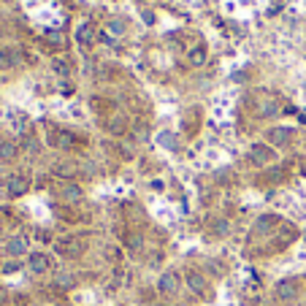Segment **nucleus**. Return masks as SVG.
Returning a JSON list of instances; mask_svg holds the SVG:
<instances>
[{"mask_svg": "<svg viewBox=\"0 0 306 306\" xmlns=\"http://www.w3.org/2000/svg\"><path fill=\"white\" fill-rule=\"evenodd\" d=\"M54 249H57V255L65 257V260H76V257L84 255L87 241H84L82 236H65V239H60L57 244H54Z\"/></svg>", "mask_w": 306, "mask_h": 306, "instance_id": "obj_1", "label": "nucleus"}, {"mask_svg": "<svg viewBox=\"0 0 306 306\" xmlns=\"http://www.w3.org/2000/svg\"><path fill=\"white\" fill-rule=\"evenodd\" d=\"M274 158H277V152H274L269 144H252V149H249V160H252L255 166H269Z\"/></svg>", "mask_w": 306, "mask_h": 306, "instance_id": "obj_2", "label": "nucleus"}, {"mask_svg": "<svg viewBox=\"0 0 306 306\" xmlns=\"http://www.w3.org/2000/svg\"><path fill=\"white\" fill-rule=\"evenodd\" d=\"M274 295H277L279 301H293L298 295V279H279L277 287H274Z\"/></svg>", "mask_w": 306, "mask_h": 306, "instance_id": "obj_3", "label": "nucleus"}, {"mask_svg": "<svg viewBox=\"0 0 306 306\" xmlns=\"http://www.w3.org/2000/svg\"><path fill=\"white\" fill-rule=\"evenodd\" d=\"M179 285H182V279H179V274L176 271H166L160 277V282H158V290L163 295H174L176 290H179Z\"/></svg>", "mask_w": 306, "mask_h": 306, "instance_id": "obj_4", "label": "nucleus"}, {"mask_svg": "<svg viewBox=\"0 0 306 306\" xmlns=\"http://www.w3.org/2000/svg\"><path fill=\"white\" fill-rule=\"evenodd\" d=\"M30 190V176L27 174H17L9 179V195L11 198H19V195H25Z\"/></svg>", "mask_w": 306, "mask_h": 306, "instance_id": "obj_5", "label": "nucleus"}, {"mask_svg": "<svg viewBox=\"0 0 306 306\" xmlns=\"http://www.w3.org/2000/svg\"><path fill=\"white\" fill-rule=\"evenodd\" d=\"M27 265H30V271H33V274H46L52 269V260H49V255H44V252H30Z\"/></svg>", "mask_w": 306, "mask_h": 306, "instance_id": "obj_6", "label": "nucleus"}, {"mask_svg": "<svg viewBox=\"0 0 306 306\" xmlns=\"http://www.w3.org/2000/svg\"><path fill=\"white\" fill-rule=\"evenodd\" d=\"M293 141V128H271L269 130V144L271 146H287Z\"/></svg>", "mask_w": 306, "mask_h": 306, "instance_id": "obj_7", "label": "nucleus"}, {"mask_svg": "<svg viewBox=\"0 0 306 306\" xmlns=\"http://www.w3.org/2000/svg\"><path fill=\"white\" fill-rule=\"evenodd\" d=\"M125 33H128V19H125V17L106 19V35L108 38H122Z\"/></svg>", "mask_w": 306, "mask_h": 306, "instance_id": "obj_8", "label": "nucleus"}, {"mask_svg": "<svg viewBox=\"0 0 306 306\" xmlns=\"http://www.w3.org/2000/svg\"><path fill=\"white\" fill-rule=\"evenodd\" d=\"M106 130L111 133V136H125V133L130 130V122H128V117H120V114L108 117V122H106Z\"/></svg>", "mask_w": 306, "mask_h": 306, "instance_id": "obj_9", "label": "nucleus"}, {"mask_svg": "<svg viewBox=\"0 0 306 306\" xmlns=\"http://www.w3.org/2000/svg\"><path fill=\"white\" fill-rule=\"evenodd\" d=\"M277 225H279V217H277V214H265V217H260V219H257V222H255V231H252V236H257V233H260V236H263V233L274 231V227H277Z\"/></svg>", "mask_w": 306, "mask_h": 306, "instance_id": "obj_10", "label": "nucleus"}, {"mask_svg": "<svg viewBox=\"0 0 306 306\" xmlns=\"http://www.w3.org/2000/svg\"><path fill=\"white\" fill-rule=\"evenodd\" d=\"M187 285H190V290H193V293H201V295L209 290V285H206V277H203L201 271H190V274H187Z\"/></svg>", "mask_w": 306, "mask_h": 306, "instance_id": "obj_11", "label": "nucleus"}, {"mask_svg": "<svg viewBox=\"0 0 306 306\" xmlns=\"http://www.w3.org/2000/svg\"><path fill=\"white\" fill-rule=\"evenodd\" d=\"M60 195H62V201L65 203H76V201H82V187L79 184H73V182H65L62 184V190H60Z\"/></svg>", "mask_w": 306, "mask_h": 306, "instance_id": "obj_12", "label": "nucleus"}, {"mask_svg": "<svg viewBox=\"0 0 306 306\" xmlns=\"http://www.w3.org/2000/svg\"><path fill=\"white\" fill-rule=\"evenodd\" d=\"M22 62L19 49H0V68H14Z\"/></svg>", "mask_w": 306, "mask_h": 306, "instance_id": "obj_13", "label": "nucleus"}, {"mask_svg": "<svg viewBox=\"0 0 306 306\" xmlns=\"http://www.w3.org/2000/svg\"><path fill=\"white\" fill-rule=\"evenodd\" d=\"M6 252L14 255V257H19V255H25L27 252V239H22V236H14L9 244H6Z\"/></svg>", "mask_w": 306, "mask_h": 306, "instance_id": "obj_14", "label": "nucleus"}, {"mask_svg": "<svg viewBox=\"0 0 306 306\" xmlns=\"http://www.w3.org/2000/svg\"><path fill=\"white\" fill-rule=\"evenodd\" d=\"M44 44L54 46V49H65V46H68L65 35H62V33H57V30H46V33H44Z\"/></svg>", "mask_w": 306, "mask_h": 306, "instance_id": "obj_15", "label": "nucleus"}, {"mask_svg": "<svg viewBox=\"0 0 306 306\" xmlns=\"http://www.w3.org/2000/svg\"><path fill=\"white\" fill-rule=\"evenodd\" d=\"M14 158H17V144L14 141H0V160L9 163Z\"/></svg>", "mask_w": 306, "mask_h": 306, "instance_id": "obj_16", "label": "nucleus"}, {"mask_svg": "<svg viewBox=\"0 0 306 306\" xmlns=\"http://www.w3.org/2000/svg\"><path fill=\"white\" fill-rule=\"evenodd\" d=\"M76 38H79V44H92V41H95V30H92L90 25H82L79 30H76Z\"/></svg>", "mask_w": 306, "mask_h": 306, "instance_id": "obj_17", "label": "nucleus"}, {"mask_svg": "<svg viewBox=\"0 0 306 306\" xmlns=\"http://www.w3.org/2000/svg\"><path fill=\"white\" fill-rule=\"evenodd\" d=\"M257 111H260V117H277L279 114V103H274V100H260Z\"/></svg>", "mask_w": 306, "mask_h": 306, "instance_id": "obj_18", "label": "nucleus"}, {"mask_svg": "<svg viewBox=\"0 0 306 306\" xmlns=\"http://www.w3.org/2000/svg\"><path fill=\"white\" fill-rule=\"evenodd\" d=\"M125 247H128L130 252H138V249L144 247V236H141V233H128V239H125Z\"/></svg>", "mask_w": 306, "mask_h": 306, "instance_id": "obj_19", "label": "nucleus"}, {"mask_svg": "<svg viewBox=\"0 0 306 306\" xmlns=\"http://www.w3.org/2000/svg\"><path fill=\"white\" fill-rule=\"evenodd\" d=\"M90 108L95 114H108V108H111V100H103V98H92L90 100Z\"/></svg>", "mask_w": 306, "mask_h": 306, "instance_id": "obj_20", "label": "nucleus"}, {"mask_svg": "<svg viewBox=\"0 0 306 306\" xmlns=\"http://www.w3.org/2000/svg\"><path fill=\"white\" fill-rule=\"evenodd\" d=\"M52 70H54L57 76H68V73H70V62L62 60V57H57V60H52Z\"/></svg>", "mask_w": 306, "mask_h": 306, "instance_id": "obj_21", "label": "nucleus"}, {"mask_svg": "<svg viewBox=\"0 0 306 306\" xmlns=\"http://www.w3.org/2000/svg\"><path fill=\"white\" fill-rule=\"evenodd\" d=\"M187 57H190L193 65H203V60H206V49H203V46H193Z\"/></svg>", "mask_w": 306, "mask_h": 306, "instance_id": "obj_22", "label": "nucleus"}, {"mask_svg": "<svg viewBox=\"0 0 306 306\" xmlns=\"http://www.w3.org/2000/svg\"><path fill=\"white\" fill-rule=\"evenodd\" d=\"M198 111H190V114H187L184 117V133H187V136H193V133H195V128H198Z\"/></svg>", "mask_w": 306, "mask_h": 306, "instance_id": "obj_23", "label": "nucleus"}, {"mask_svg": "<svg viewBox=\"0 0 306 306\" xmlns=\"http://www.w3.org/2000/svg\"><path fill=\"white\" fill-rule=\"evenodd\" d=\"M57 146H62V149H73L76 146V136L73 133H68V130H60V144Z\"/></svg>", "mask_w": 306, "mask_h": 306, "instance_id": "obj_24", "label": "nucleus"}, {"mask_svg": "<svg viewBox=\"0 0 306 306\" xmlns=\"http://www.w3.org/2000/svg\"><path fill=\"white\" fill-rule=\"evenodd\" d=\"M54 174L57 176H73V166H70V163H57V166H54Z\"/></svg>", "mask_w": 306, "mask_h": 306, "instance_id": "obj_25", "label": "nucleus"}, {"mask_svg": "<svg viewBox=\"0 0 306 306\" xmlns=\"http://www.w3.org/2000/svg\"><path fill=\"white\" fill-rule=\"evenodd\" d=\"M160 144L168 146V149H176V136H171V133H160Z\"/></svg>", "mask_w": 306, "mask_h": 306, "instance_id": "obj_26", "label": "nucleus"}, {"mask_svg": "<svg viewBox=\"0 0 306 306\" xmlns=\"http://www.w3.org/2000/svg\"><path fill=\"white\" fill-rule=\"evenodd\" d=\"M3 303H6V290L0 287V306H3Z\"/></svg>", "mask_w": 306, "mask_h": 306, "instance_id": "obj_27", "label": "nucleus"}, {"mask_svg": "<svg viewBox=\"0 0 306 306\" xmlns=\"http://www.w3.org/2000/svg\"><path fill=\"white\" fill-rule=\"evenodd\" d=\"M301 174H303V176H306V160H303V163H301Z\"/></svg>", "mask_w": 306, "mask_h": 306, "instance_id": "obj_28", "label": "nucleus"}, {"mask_svg": "<svg viewBox=\"0 0 306 306\" xmlns=\"http://www.w3.org/2000/svg\"><path fill=\"white\" fill-rule=\"evenodd\" d=\"M0 227H3V219H0Z\"/></svg>", "mask_w": 306, "mask_h": 306, "instance_id": "obj_29", "label": "nucleus"}]
</instances>
